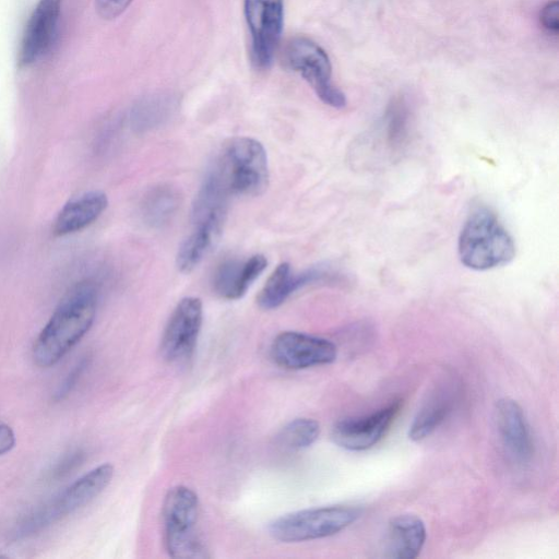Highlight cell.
I'll return each instance as SVG.
<instances>
[{
	"label": "cell",
	"mask_w": 559,
	"mask_h": 559,
	"mask_svg": "<svg viewBox=\"0 0 559 559\" xmlns=\"http://www.w3.org/2000/svg\"><path fill=\"white\" fill-rule=\"evenodd\" d=\"M411 111L403 97H396L388 105L384 114V129L389 145L400 148L408 136Z\"/></svg>",
	"instance_id": "7402d4cb"
},
{
	"label": "cell",
	"mask_w": 559,
	"mask_h": 559,
	"mask_svg": "<svg viewBox=\"0 0 559 559\" xmlns=\"http://www.w3.org/2000/svg\"><path fill=\"white\" fill-rule=\"evenodd\" d=\"M320 425L312 418H296L283 427L278 442L288 450H302L316 442Z\"/></svg>",
	"instance_id": "603a6c76"
},
{
	"label": "cell",
	"mask_w": 559,
	"mask_h": 559,
	"mask_svg": "<svg viewBox=\"0 0 559 559\" xmlns=\"http://www.w3.org/2000/svg\"><path fill=\"white\" fill-rule=\"evenodd\" d=\"M108 206V198L100 190H90L69 199L58 212L52 233L63 237L81 231L96 222Z\"/></svg>",
	"instance_id": "2e32d148"
},
{
	"label": "cell",
	"mask_w": 559,
	"mask_h": 559,
	"mask_svg": "<svg viewBox=\"0 0 559 559\" xmlns=\"http://www.w3.org/2000/svg\"><path fill=\"white\" fill-rule=\"evenodd\" d=\"M82 452L74 451L67 454L51 472L53 478H60L69 474L82 461Z\"/></svg>",
	"instance_id": "4316f807"
},
{
	"label": "cell",
	"mask_w": 559,
	"mask_h": 559,
	"mask_svg": "<svg viewBox=\"0 0 559 559\" xmlns=\"http://www.w3.org/2000/svg\"><path fill=\"white\" fill-rule=\"evenodd\" d=\"M61 0H39L32 11L20 43L17 63L28 67L51 47L59 23Z\"/></svg>",
	"instance_id": "7c38bea8"
},
{
	"label": "cell",
	"mask_w": 559,
	"mask_h": 559,
	"mask_svg": "<svg viewBox=\"0 0 559 559\" xmlns=\"http://www.w3.org/2000/svg\"><path fill=\"white\" fill-rule=\"evenodd\" d=\"M179 194L170 186L160 185L151 189L142 200L141 215L153 227L167 224L179 206Z\"/></svg>",
	"instance_id": "ffe728a7"
},
{
	"label": "cell",
	"mask_w": 559,
	"mask_h": 559,
	"mask_svg": "<svg viewBox=\"0 0 559 559\" xmlns=\"http://www.w3.org/2000/svg\"><path fill=\"white\" fill-rule=\"evenodd\" d=\"M86 365H87V360L84 357L73 366V368L69 371V373L66 376V378L62 380V382L59 384L58 389L56 390L55 396H53V399L56 401H61L69 395V393L75 386L81 374L83 373Z\"/></svg>",
	"instance_id": "cb8c5ba5"
},
{
	"label": "cell",
	"mask_w": 559,
	"mask_h": 559,
	"mask_svg": "<svg viewBox=\"0 0 559 559\" xmlns=\"http://www.w3.org/2000/svg\"><path fill=\"white\" fill-rule=\"evenodd\" d=\"M496 424L502 444L519 463H527L534 453L533 436L521 405L503 397L496 404Z\"/></svg>",
	"instance_id": "5bb4252c"
},
{
	"label": "cell",
	"mask_w": 559,
	"mask_h": 559,
	"mask_svg": "<svg viewBox=\"0 0 559 559\" xmlns=\"http://www.w3.org/2000/svg\"><path fill=\"white\" fill-rule=\"evenodd\" d=\"M96 307L97 292L90 283L79 284L67 294L34 343V361L48 368L64 357L91 329Z\"/></svg>",
	"instance_id": "6da1fadb"
},
{
	"label": "cell",
	"mask_w": 559,
	"mask_h": 559,
	"mask_svg": "<svg viewBox=\"0 0 559 559\" xmlns=\"http://www.w3.org/2000/svg\"><path fill=\"white\" fill-rule=\"evenodd\" d=\"M401 405V401H392L368 415L338 420L332 428V440L349 451H362L373 447L389 430L400 413Z\"/></svg>",
	"instance_id": "8fae6325"
},
{
	"label": "cell",
	"mask_w": 559,
	"mask_h": 559,
	"mask_svg": "<svg viewBox=\"0 0 559 559\" xmlns=\"http://www.w3.org/2000/svg\"><path fill=\"white\" fill-rule=\"evenodd\" d=\"M539 23L548 34L557 36L559 31V4L557 0H549L540 9Z\"/></svg>",
	"instance_id": "d4e9b609"
},
{
	"label": "cell",
	"mask_w": 559,
	"mask_h": 559,
	"mask_svg": "<svg viewBox=\"0 0 559 559\" xmlns=\"http://www.w3.org/2000/svg\"><path fill=\"white\" fill-rule=\"evenodd\" d=\"M284 60L324 104L337 109L346 106L345 94L333 82L330 58L314 40L306 36L292 38L286 45Z\"/></svg>",
	"instance_id": "52a82bcc"
},
{
	"label": "cell",
	"mask_w": 559,
	"mask_h": 559,
	"mask_svg": "<svg viewBox=\"0 0 559 559\" xmlns=\"http://www.w3.org/2000/svg\"><path fill=\"white\" fill-rule=\"evenodd\" d=\"M15 445L13 429L7 424H0V455L7 454Z\"/></svg>",
	"instance_id": "83f0119b"
},
{
	"label": "cell",
	"mask_w": 559,
	"mask_h": 559,
	"mask_svg": "<svg viewBox=\"0 0 559 559\" xmlns=\"http://www.w3.org/2000/svg\"><path fill=\"white\" fill-rule=\"evenodd\" d=\"M200 512L197 493L187 486L170 488L163 502L164 540L173 558H209V550L197 530Z\"/></svg>",
	"instance_id": "5b68a950"
},
{
	"label": "cell",
	"mask_w": 559,
	"mask_h": 559,
	"mask_svg": "<svg viewBox=\"0 0 559 559\" xmlns=\"http://www.w3.org/2000/svg\"><path fill=\"white\" fill-rule=\"evenodd\" d=\"M114 466L104 463L91 469L48 501L35 508L15 526L14 540L32 536L93 501L110 484Z\"/></svg>",
	"instance_id": "277c9868"
},
{
	"label": "cell",
	"mask_w": 559,
	"mask_h": 559,
	"mask_svg": "<svg viewBox=\"0 0 559 559\" xmlns=\"http://www.w3.org/2000/svg\"><path fill=\"white\" fill-rule=\"evenodd\" d=\"M271 356L278 366L297 370L333 362L337 357V348L326 338L285 331L273 340Z\"/></svg>",
	"instance_id": "30bf717a"
},
{
	"label": "cell",
	"mask_w": 559,
	"mask_h": 559,
	"mask_svg": "<svg viewBox=\"0 0 559 559\" xmlns=\"http://www.w3.org/2000/svg\"><path fill=\"white\" fill-rule=\"evenodd\" d=\"M427 538L425 522L412 513L399 514L388 523L383 554L388 558H416Z\"/></svg>",
	"instance_id": "e0dca14e"
},
{
	"label": "cell",
	"mask_w": 559,
	"mask_h": 559,
	"mask_svg": "<svg viewBox=\"0 0 559 559\" xmlns=\"http://www.w3.org/2000/svg\"><path fill=\"white\" fill-rule=\"evenodd\" d=\"M250 34V60L254 69L271 68L282 37L284 0H243Z\"/></svg>",
	"instance_id": "ba28073f"
},
{
	"label": "cell",
	"mask_w": 559,
	"mask_h": 559,
	"mask_svg": "<svg viewBox=\"0 0 559 559\" xmlns=\"http://www.w3.org/2000/svg\"><path fill=\"white\" fill-rule=\"evenodd\" d=\"M457 251L466 267L487 271L510 263L515 257V245L498 216L489 207L478 205L465 219Z\"/></svg>",
	"instance_id": "3957f363"
},
{
	"label": "cell",
	"mask_w": 559,
	"mask_h": 559,
	"mask_svg": "<svg viewBox=\"0 0 559 559\" xmlns=\"http://www.w3.org/2000/svg\"><path fill=\"white\" fill-rule=\"evenodd\" d=\"M325 276L321 269L294 273L287 262L278 264L260 290L257 302L261 309L273 310L283 305L295 292Z\"/></svg>",
	"instance_id": "ac0fdd59"
},
{
	"label": "cell",
	"mask_w": 559,
	"mask_h": 559,
	"mask_svg": "<svg viewBox=\"0 0 559 559\" xmlns=\"http://www.w3.org/2000/svg\"><path fill=\"white\" fill-rule=\"evenodd\" d=\"M266 265V258L259 253L240 260H225L213 274V289L224 299H240L265 270Z\"/></svg>",
	"instance_id": "9a60e30c"
},
{
	"label": "cell",
	"mask_w": 559,
	"mask_h": 559,
	"mask_svg": "<svg viewBox=\"0 0 559 559\" xmlns=\"http://www.w3.org/2000/svg\"><path fill=\"white\" fill-rule=\"evenodd\" d=\"M207 170L229 197H257L269 185L266 151L261 142L249 136L227 140Z\"/></svg>",
	"instance_id": "7a4b0ae2"
},
{
	"label": "cell",
	"mask_w": 559,
	"mask_h": 559,
	"mask_svg": "<svg viewBox=\"0 0 559 559\" xmlns=\"http://www.w3.org/2000/svg\"><path fill=\"white\" fill-rule=\"evenodd\" d=\"M203 322L200 298H182L173 310L164 329L160 352L170 362H183L194 353Z\"/></svg>",
	"instance_id": "9c48e42d"
},
{
	"label": "cell",
	"mask_w": 559,
	"mask_h": 559,
	"mask_svg": "<svg viewBox=\"0 0 559 559\" xmlns=\"http://www.w3.org/2000/svg\"><path fill=\"white\" fill-rule=\"evenodd\" d=\"M227 210H215L191 216L193 229L179 246L176 265L182 273L193 271L218 242Z\"/></svg>",
	"instance_id": "4fadbf2b"
},
{
	"label": "cell",
	"mask_w": 559,
	"mask_h": 559,
	"mask_svg": "<svg viewBox=\"0 0 559 559\" xmlns=\"http://www.w3.org/2000/svg\"><path fill=\"white\" fill-rule=\"evenodd\" d=\"M454 389L450 385H439L421 405L414 417L408 437L413 441H421L432 435L445 420L455 401Z\"/></svg>",
	"instance_id": "d6986e66"
},
{
	"label": "cell",
	"mask_w": 559,
	"mask_h": 559,
	"mask_svg": "<svg viewBox=\"0 0 559 559\" xmlns=\"http://www.w3.org/2000/svg\"><path fill=\"white\" fill-rule=\"evenodd\" d=\"M133 0H95L98 15L104 20H114L121 15Z\"/></svg>",
	"instance_id": "484cf974"
},
{
	"label": "cell",
	"mask_w": 559,
	"mask_h": 559,
	"mask_svg": "<svg viewBox=\"0 0 559 559\" xmlns=\"http://www.w3.org/2000/svg\"><path fill=\"white\" fill-rule=\"evenodd\" d=\"M361 515L355 506H328L282 515L270 526V535L282 543H300L335 535Z\"/></svg>",
	"instance_id": "8992f818"
},
{
	"label": "cell",
	"mask_w": 559,
	"mask_h": 559,
	"mask_svg": "<svg viewBox=\"0 0 559 559\" xmlns=\"http://www.w3.org/2000/svg\"><path fill=\"white\" fill-rule=\"evenodd\" d=\"M178 100L170 94H154L135 103L131 110L134 129H151L167 120L176 110Z\"/></svg>",
	"instance_id": "44dd1931"
}]
</instances>
